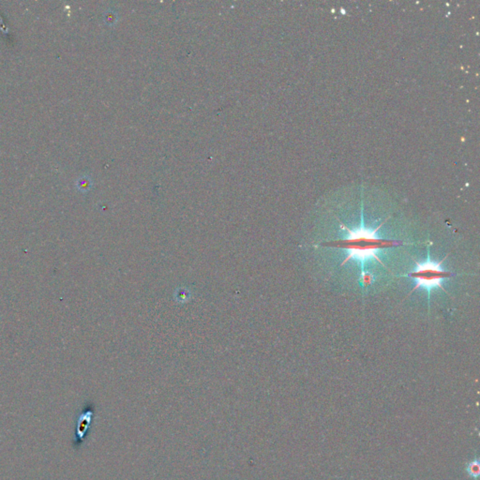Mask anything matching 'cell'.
<instances>
[{"instance_id": "1", "label": "cell", "mask_w": 480, "mask_h": 480, "mask_svg": "<svg viewBox=\"0 0 480 480\" xmlns=\"http://www.w3.org/2000/svg\"><path fill=\"white\" fill-rule=\"evenodd\" d=\"M384 223L376 227L375 229H369L361 222L357 229H350L340 222V226L345 229L348 235L340 239L331 240L324 242L322 245L326 247L337 248L345 251L346 258L341 263V266L345 265L350 260H355L361 266V274L365 273V265L368 262L374 260L380 263L383 267L386 265L379 257V253L388 248L397 247L403 245L400 240L389 239L380 237L377 232Z\"/></svg>"}, {"instance_id": "4", "label": "cell", "mask_w": 480, "mask_h": 480, "mask_svg": "<svg viewBox=\"0 0 480 480\" xmlns=\"http://www.w3.org/2000/svg\"><path fill=\"white\" fill-rule=\"evenodd\" d=\"M467 470H468L469 474H471L472 476H477V475H478V472H479V470H478V463L474 464L473 462H472L471 464H469Z\"/></svg>"}, {"instance_id": "2", "label": "cell", "mask_w": 480, "mask_h": 480, "mask_svg": "<svg viewBox=\"0 0 480 480\" xmlns=\"http://www.w3.org/2000/svg\"><path fill=\"white\" fill-rule=\"evenodd\" d=\"M447 256L439 262H435L430 258V253L428 251L427 260L424 263H416L415 270L407 274L408 277H411L415 280V286L413 287L410 293H413L418 288H423L428 293V301L430 303L431 292L434 288H439L446 292L443 287V280L451 278L455 274L447 271L442 268L443 262L446 260Z\"/></svg>"}, {"instance_id": "3", "label": "cell", "mask_w": 480, "mask_h": 480, "mask_svg": "<svg viewBox=\"0 0 480 480\" xmlns=\"http://www.w3.org/2000/svg\"><path fill=\"white\" fill-rule=\"evenodd\" d=\"M92 412L87 411L86 413H82L78 421H77V430H76V436H77V441H82L84 439L85 435L87 434V431L90 425L91 418H92Z\"/></svg>"}]
</instances>
